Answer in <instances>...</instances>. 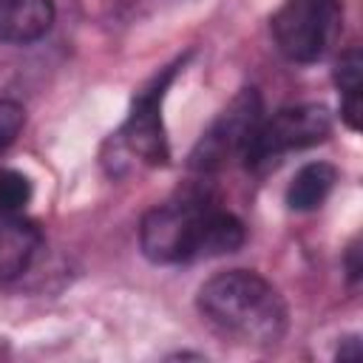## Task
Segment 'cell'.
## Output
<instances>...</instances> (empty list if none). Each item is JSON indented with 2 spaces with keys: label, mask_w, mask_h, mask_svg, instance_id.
<instances>
[{
  "label": "cell",
  "mask_w": 363,
  "mask_h": 363,
  "mask_svg": "<svg viewBox=\"0 0 363 363\" xmlns=\"http://www.w3.org/2000/svg\"><path fill=\"white\" fill-rule=\"evenodd\" d=\"M54 0H0V43L26 45L48 34Z\"/></svg>",
  "instance_id": "cell-8"
},
{
  "label": "cell",
  "mask_w": 363,
  "mask_h": 363,
  "mask_svg": "<svg viewBox=\"0 0 363 363\" xmlns=\"http://www.w3.org/2000/svg\"><path fill=\"white\" fill-rule=\"evenodd\" d=\"M360 51L357 48H349L340 60H337V68H335V82L343 94V102H340V119L357 130L360 128Z\"/></svg>",
  "instance_id": "cell-10"
},
{
  "label": "cell",
  "mask_w": 363,
  "mask_h": 363,
  "mask_svg": "<svg viewBox=\"0 0 363 363\" xmlns=\"http://www.w3.org/2000/svg\"><path fill=\"white\" fill-rule=\"evenodd\" d=\"M261 96L255 88H244L233 102L213 119V125L201 133L190 153V170L213 173L230 164L233 159H244L247 145L261 122Z\"/></svg>",
  "instance_id": "cell-5"
},
{
  "label": "cell",
  "mask_w": 363,
  "mask_h": 363,
  "mask_svg": "<svg viewBox=\"0 0 363 363\" xmlns=\"http://www.w3.org/2000/svg\"><path fill=\"white\" fill-rule=\"evenodd\" d=\"M31 201V182L11 167L0 170V204L3 207H17L26 210V204Z\"/></svg>",
  "instance_id": "cell-11"
},
{
  "label": "cell",
  "mask_w": 363,
  "mask_h": 363,
  "mask_svg": "<svg viewBox=\"0 0 363 363\" xmlns=\"http://www.w3.org/2000/svg\"><path fill=\"white\" fill-rule=\"evenodd\" d=\"M337 0H284L272 14V40L292 62H315L332 45L340 28Z\"/></svg>",
  "instance_id": "cell-3"
},
{
  "label": "cell",
  "mask_w": 363,
  "mask_h": 363,
  "mask_svg": "<svg viewBox=\"0 0 363 363\" xmlns=\"http://www.w3.org/2000/svg\"><path fill=\"white\" fill-rule=\"evenodd\" d=\"M337 357H340V360H346V357L357 360V357H360V343H357V337H346V346L337 349Z\"/></svg>",
  "instance_id": "cell-13"
},
{
  "label": "cell",
  "mask_w": 363,
  "mask_h": 363,
  "mask_svg": "<svg viewBox=\"0 0 363 363\" xmlns=\"http://www.w3.org/2000/svg\"><path fill=\"white\" fill-rule=\"evenodd\" d=\"M196 306L224 337L247 346H272L286 332V303L252 269H227L201 284Z\"/></svg>",
  "instance_id": "cell-2"
},
{
  "label": "cell",
  "mask_w": 363,
  "mask_h": 363,
  "mask_svg": "<svg viewBox=\"0 0 363 363\" xmlns=\"http://www.w3.org/2000/svg\"><path fill=\"white\" fill-rule=\"evenodd\" d=\"M43 244L40 227L26 216V210L0 204V284L23 275Z\"/></svg>",
  "instance_id": "cell-7"
},
{
  "label": "cell",
  "mask_w": 363,
  "mask_h": 363,
  "mask_svg": "<svg viewBox=\"0 0 363 363\" xmlns=\"http://www.w3.org/2000/svg\"><path fill=\"white\" fill-rule=\"evenodd\" d=\"M142 252L156 264H187L235 252L244 224L210 193L196 190L153 207L139 227Z\"/></svg>",
  "instance_id": "cell-1"
},
{
  "label": "cell",
  "mask_w": 363,
  "mask_h": 363,
  "mask_svg": "<svg viewBox=\"0 0 363 363\" xmlns=\"http://www.w3.org/2000/svg\"><path fill=\"white\" fill-rule=\"evenodd\" d=\"M329 133H332V113L323 105L281 108L269 119L258 122L241 162L252 170H261L289 150H303L323 142Z\"/></svg>",
  "instance_id": "cell-4"
},
{
  "label": "cell",
  "mask_w": 363,
  "mask_h": 363,
  "mask_svg": "<svg viewBox=\"0 0 363 363\" xmlns=\"http://www.w3.org/2000/svg\"><path fill=\"white\" fill-rule=\"evenodd\" d=\"M335 182H337V170L332 164H326V162H309V164H303L292 176L289 187H286V204L292 210H298V213L318 210L326 201V196L332 193Z\"/></svg>",
  "instance_id": "cell-9"
},
{
  "label": "cell",
  "mask_w": 363,
  "mask_h": 363,
  "mask_svg": "<svg viewBox=\"0 0 363 363\" xmlns=\"http://www.w3.org/2000/svg\"><path fill=\"white\" fill-rule=\"evenodd\" d=\"M179 65H167L162 74H156L133 99L130 113L125 125L116 130V145L122 153L136 156L145 164H164L167 162V136L162 125V99L176 77Z\"/></svg>",
  "instance_id": "cell-6"
},
{
  "label": "cell",
  "mask_w": 363,
  "mask_h": 363,
  "mask_svg": "<svg viewBox=\"0 0 363 363\" xmlns=\"http://www.w3.org/2000/svg\"><path fill=\"white\" fill-rule=\"evenodd\" d=\"M23 122H26V111L11 99H0V153L17 139Z\"/></svg>",
  "instance_id": "cell-12"
}]
</instances>
